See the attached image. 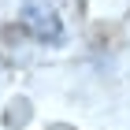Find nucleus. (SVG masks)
Masks as SVG:
<instances>
[{
	"label": "nucleus",
	"instance_id": "f257e3e1",
	"mask_svg": "<svg viewBox=\"0 0 130 130\" xmlns=\"http://www.w3.org/2000/svg\"><path fill=\"white\" fill-rule=\"evenodd\" d=\"M22 22L37 41H63V26L45 0H26L22 4Z\"/></svg>",
	"mask_w": 130,
	"mask_h": 130
},
{
	"label": "nucleus",
	"instance_id": "f03ea898",
	"mask_svg": "<svg viewBox=\"0 0 130 130\" xmlns=\"http://www.w3.org/2000/svg\"><path fill=\"white\" fill-rule=\"evenodd\" d=\"M26 119H30V104H26V100H15L11 111H8V123L15 126V123H26Z\"/></svg>",
	"mask_w": 130,
	"mask_h": 130
},
{
	"label": "nucleus",
	"instance_id": "7ed1b4c3",
	"mask_svg": "<svg viewBox=\"0 0 130 130\" xmlns=\"http://www.w3.org/2000/svg\"><path fill=\"white\" fill-rule=\"evenodd\" d=\"M56 130H67V126H56Z\"/></svg>",
	"mask_w": 130,
	"mask_h": 130
}]
</instances>
